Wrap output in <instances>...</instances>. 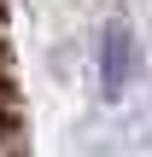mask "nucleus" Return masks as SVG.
I'll return each instance as SVG.
<instances>
[{
    "instance_id": "1",
    "label": "nucleus",
    "mask_w": 152,
    "mask_h": 157,
    "mask_svg": "<svg viewBox=\"0 0 152 157\" xmlns=\"http://www.w3.org/2000/svg\"><path fill=\"white\" fill-rule=\"evenodd\" d=\"M0 157H29L23 140V99H18V64H12V35L0 12Z\"/></svg>"
},
{
    "instance_id": "2",
    "label": "nucleus",
    "mask_w": 152,
    "mask_h": 157,
    "mask_svg": "<svg viewBox=\"0 0 152 157\" xmlns=\"http://www.w3.org/2000/svg\"><path fill=\"white\" fill-rule=\"evenodd\" d=\"M123 70H129V35L111 29V35H105V87H111V93L123 87Z\"/></svg>"
}]
</instances>
